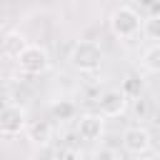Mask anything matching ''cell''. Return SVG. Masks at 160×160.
I'll return each instance as SVG.
<instances>
[{
  "label": "cell",
  "instance_id": "2",
  "mask_svg": "<svg viewBox=\"0 0 160 160\" xmlns=\"http://www.w3.org/2000/svg\"><path fill=\"white\" fill-rule=\"evenodd\" d=\"M70 62L82 72H92L102 62V50L92 40H80V42H75V48L70 52Z\"/></svg>",
  "mask_w": 160,
  "mask_h": 160
},
{
  "label": "cell",
  "instance_id": "6",
  "mask_svg": "<svg viewBox=\"0 0 160 160\" xmlns=\"http://www.w3.org/2000/svg\"><path fill=\"white\" fill-rule=\"evenodd\" d=\"M122 145H125L128 152H132V155H142V152L150 150L152 138H150V132H148L145 128L135 125V128H128V130L122 132Z\"/></svg>",
  "mask_w": 160,
  "mask_h": 160
},
{
  "label": "cell",
  "instance_id": "14",
  "mask_svg": "<svg viewBox=\"0 0 160 160\" xmlns=\"http://www.w3.org/2000/svg\"><path fill=\"white\" fill-rule=\"evenodd\" d=\"M95 158H118V152H112V150H100V152H95Z\"/></svg>",
  "mask_w": 160,
  "mask_h": 160
},
{
  "label": "cell",
  "instance_id": "12",
  "mask_svg": "<svg viewBox=\"0 0 160 160\" xmlns=\"http://www.w3.org/2000/svg\"><path fill=\"white\" fill-rule=\"evenodd\" d=\"M30 140L38 142V145L50 142V125H48V122H35V125L30 128Z\"/></svg>",
  "mask_w": 160,
  "mask_h": 160
},
{
  "label": "cell",
  "instance_id": "13",
  "mask_svg": "<svg viewBox=\"0 0 160 160\" xmlns=\"http://www.w3.org/2000/svg\"><path fill=\"white\" fill-rule=\"evenodd\" d=\"M140 88H142V85L138 82V78L130 75V78L125 80V85H122V92H125L128 98H138V95H140Z\"/></svg>",
  "mask_w": 160,
  "mask_h": 160
},
{
  "label": "cell",
  "instance_id": "7",
  "mask_svg": "<svg viewBox=\"0 0 160 160\" xmlns=\"http://www.w3.org/2000/svg\"><path fill=\"white\" fill-rule=\"evenodd\" d=\"M128 100L130 98L122 90H108V92L100 95V112L105 118H118L128 110Z\"/></svg>",
  "mask_w": 160,
  "mask_h": 160
},
{
  "label": "cell",
  "instance_id": "3",
  "mask_svg": "<svg viewBox=\"0 0 160 160\" xmlns=\"http://www.w3.org/2000/svg\"><path fill=\"white\" fill-rule=\"evenodd\" d=\"M20 70L25 75H42L48 68H50V55L42 45H35V42H28L22 48V52L15 58Z\"/></svg>",
  "mask_w": 160,
  "mask_h": 160
},
{
  "label": "cell",
  "instance_id": "10",
  "mask_svg": "<svg viewBox=\"0 0 160 160\" xmlns=\"http://www.w3.org/2000/svg\"><path fill=\"white\" fill-rule=\"evenodd\" d=\"M50 112H52L55 120H72L75 118V105L70 100H58V102H52Z\"/></svg>",
  "mask_w": 160,
  "mask_h": 160
},
{
  "label": "cell",
  "instance_id": "4",
  "mask_svg": "<svg viewBox=\"0 0 160 160\" xmlns=\"http://www.w3.org/2000/svg\"><path fill=\"white\" fill-rule=\"evenodd\" d=\"M28 128L25 110L18 105H8L0 110V135H20Z\"/></svg>",
  "mask_w": 160,
  "mask_h": 160
},
{
  "label": "cell",
  "instance_id": "11",
  "mask_svg": "<svg viewBox=\"0 0 160 160\" xmlns=\"http://www.w3.org/2000/svg\"><path fill=\"white\" fill-rule=\"evenodd\" d=\"M142 32H145L148 40L160 42V15H150V18H145V20H142Z\"/></svg>",
  "mask_w": 160,
  "mask_h": 160
},
{
  "label": "cell",
  "instance_id": "8",
  "mask_svg": "<svg viewBox=\"0 0 160 160\" xmlns=\"http://www.w3.org/2000/svg\"><path fill=\"white\" fill-rule=\"evenodd\" d=\"M28 42H25V38L20 35V32H8L2 40H0V48H2V55H8V58H18L20 52H22V48H25Z\"/></svg>",
  "mask_w": 160,
  "mask_h": 160
},
{
  "label": "cell",
  "instance_id": "5",
  "mask_svg": "<svg viewBox=\"0 0 160 160\" xmlns=\"http://www.w3.org/2000/svg\"><path fill=\"white\" fill-rule=\"evenodd\" d=\"M102 132H105V115L102 112H85V115H80V120H78V135L82 140L95 142V140L102 138Z\"/></svg>",
  "mask_w": 160,
  "mask_h": 160
},
{
  "label": "cell",
  "instance_id": "1",
  "mask_svg": "<svg viewBox=\"0 0 160 160\" xmlns=\"http://www.w3.org/2000/svg\"><path fill=\"white\" fill-rule=\"evenodd\" d=\"M110 30H112V35L120 38V40L135 38V35L140 32V15L135 12V8H130V5L115 8L112 15H110Z\"/></svg>",
  "mask_w": 160,
  "mask_h": 160
},
{
  "label": "cell",
  "instance_id": "9",
  "mask_svg": "<svg viewBox=\"0 0 160 160\" xmlns=\"http://www.w3.org/2000/svg\"><path fill=\"white\" fill-rule=\"evenodd\" d=\"M142 68L148 72H160V42L150 45L145 52H142Z\"/></svg>",
  "mask_w": 160,
  "mask_h": 160
}]
</instances>
